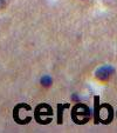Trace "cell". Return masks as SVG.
Wrapping results in <instances>:
<instances>
[{"mask_svg":"<svg viewBox=\"0 0 117 133\" xmlns=\"http://www.w3.org/2000/svg\"><path fill=\"white\" fill-rule=\"evenodd\" d=\"M90 116H91V111L84 104H80V103L76 104L72 110L73 121L75 124H77V125L85 124L90 119Z\"/></svg>","mask_w":117,"mask_h":133,"instance_id":"1","label":"cell"},{"mask_svg":"<svg viewBox=\"0 0 117 133\" xmlns=\"http://www.w3.org/2000/svg\"><path fill=\"white\" fill-rule=\"evenodd\" d=\"M46 116H49V117L53 116L52 107L48 104H40V105H37V107L35 108V113H34L35 120L39 124H41V125L49 124L52 121V118H45Z\"/></svg>","mask_w":117,"mask_h":133,"instance_id":"2","label":"cell"},{"mask_svg":"<svg viewBox=\"0 0 117 133\" xmlns=\"http://www.w3.org/2000/svg\"><path fill=\"white\" fill-rule=\"evenodd\" d=\"M114 72H115V70L112 66H109V65L102 66V67H100L96 71V78L101 81H107L114 74Z\"/></svg>","mask_w":117,"mask_h":133,"instance_id":"3","label":"cell"},{"mask_svg":"<svg viewBox=\"0 0 117 133\" xmlns=\"http://www.w3.org/2000/svg\"><path fill=\"white\" fill-rule=\"evenodd\" d=\"M100 113H101L100 97L96 96L94 98V120H95V124L100 123Z\"/></svg>","mask_w":117,"mask_h":133,"instance_id":"4","label":"cell"},{"mask_svg":"<svg viewBox=\"0 0 117 133\" xmlns=\"http://www.w3.org/2000/svg\"><path fill=\"white\" fill-rule=\"evenodd\" d=\"M69 107V104H66V105H62V104H59L57 105V123L62 124V114H63V108Z\"/></svg>","mask_w":117,"mask_h":133,"instance_id":"5","label":"cell"},{"mask_svg":"<svg viewBox=\"0 0 117 133\" xmlns=\"http://www.w3.org/2000/svg\"><path fill=\"white\" fill-rule=\"evenodd\" d=\"M53 83V79L50 78L49 75H43L42 78H41V85L45 86V87H48V86H50Z\"/></svg>","mask_w":117,"mask_h":133,"instance_id":"6","label":"cell"},{"mask_svg":"<svg viewBox=\"0 0 117 133\" xmlns=\"http://www.w3.org/2000/svg\"><path fill=\"white\" fill-rule=\"evenodd\" d=\"M6 4V0H0V8H3Z\"/></svg>","mask_w":117,"mask_h":133,"instance_id":"7","label":"cell"}]
</instances>
